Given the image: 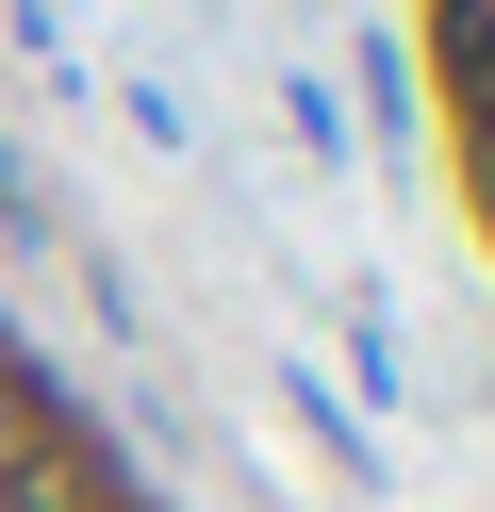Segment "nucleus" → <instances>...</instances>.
I'll return each instance as SVG.
<instances>
[{"label":"nucleus","mask_w":495,"mask_h":512,"mask_svg":"<svg viewBox=\"0 0 495 512\" xmlns=\"http://www.w3.org/2000/svg\"><path fill=\"white\" fill-rule=\"evenodd\" d=\"M462 116H479V149H495V0H462Z\"/></svg>","instance_id":"1"}]
</instances>
